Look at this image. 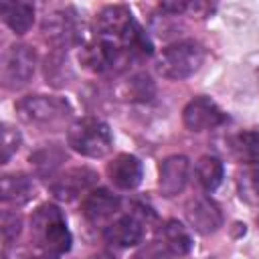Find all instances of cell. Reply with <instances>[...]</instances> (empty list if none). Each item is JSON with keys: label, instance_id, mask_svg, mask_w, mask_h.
Returning a JSON list of instances; mask_svg holds the SVG:
<instances>
[{"label": "cell", "instance_id": "1", "mask_svg": "<svg viewBox=\"0 0 259 259\" xmlns=\"http://www.w3.org/2000/svg\"><path fill=\"white\" fill-rule=\"evenodd\" d=\"M30 231L36 247L42 253L59 257L71 249V233L57 204H40L30 219Z\"/></svg>", "mask_w": 259, "mask_h": 259}, {"label": "cell", "instance_id": "2", "mask_svg": "<svg viewBox=\"0 0 259 259\" xmlns=\"http://www.w3.org/2000/svg\"><path fill=\"white\" fill-rule=\"evenodd\" d=\"M204 63V49L192 38L176 40L168 45L158 59V73L172 81H182L192 77Z\"/></svg>", "mask_w": 259, "mask_h": 259}, {"label": "cell", "instance_id": "3", "mask_svg": "<svg viewBox=\"0 0 259 259\" xmlns=\"http://www.w3.org/2000/svg\"><path fill=\"white\" fill-rule=\"evenodd\" d=\"M67 144L81 156L103 158L111 152L113 138L109 125L99 117H81L67 130Z\"/></svg>", "mask_w": 259, "mask_h": 259}, {"label": "cell", "instance_id": "4", "mask_svg": "<svg viewBox=\"0 0 259 259\" xmlns=\"http://www.w3.org/2000/svg\"><path fill=\"white\" fill-rule=\"evenodd\" d=\"M16 113L26 123L55 125L69 117L71 105L63 97L55 95H28L16 103Z\"/></svg>", "mask_w": 259, "mask_h": 259}, {"label": "cell", "instance_id": "5", "mask_svg": "<svg viewBox=\"0 0 259 259\" xmlns=\"http://www.w3.org/2000/svg\"><path fill=\"white\" fill-rule=\"evenodd\" d=\"M36 69V51L28 45H12L2 61V81L8 89H18L30 81Z\"/></svg>", "mask_w": 259, "mask_h": 259}, {"label": "cell", "instance_id": "6", "mask_svg": "<svg viewBox=\"0 0 259 259\" xmlns=\"http://www.w3.org/2000/svg\"><path fill=\"white\" fill-rule=\"evenodd\" d=\"M42 32L47 34V38L53 45H57V47H71V45H77L81 40L83 24H81L79 14L75 12V8L67 6V8L53 10L51 14L45 16Z\"/></svg>", "mask_w": 259, "mask_h": 259}, {"label": "cell", "instance_id": "7", "mask_svg": "<svg viewBox=\"0 0 259 259\" xmlns=\"http://www.w3.org/2000/svg\"><path fill=\"white\" fill-rule=\"evenodd\" d=\"M227 113L206 95H198L186 103L182 109V121L190 132H206L223 125L227 121Z\"/></svg>", "mask_w": 259, "mask_h": 259}, {"label": "cell", "instance_id": "8", "mask_svg": "<svg viewBox=\"0 0 259 259\" xmlns=\"http://www.w3.org/2000/svg\"><path fill=\"white\" fill-rule=\"evenodd\" d=\"M95 184H97V172L95 170H91L87 166L69 168L51 182V192L57 200L71 202V200L79 198L81 194L91 192Z\"/></svg>", "mask_w": 259, "mask_h": 259}, {"label": "cell", "instance_id": "9", "mask_svg": "<svg viewBox=\"0 0 259 259\" xmlns=\"http://www.w3.org/2000/svg\"><path fill=\"white\" fill-rule=\"evenodd\" d=\"M188 172H190V162L186 156L174 154L168 156L160 162V170H158V186L160 192L166 198H172L176 194H180L188 182Z\"/></svg>", "mask_w": 259, "mask_h": 259}, {"label": "cell", "instance_id": "10", "mask_svg": "<svg viewBox=\"0 0 259 259\" xmlns=\"http://www.w3.org/2000/svg\"><path fill=\"white\" fill-rule=\"evenodd\" d=\"M186 219L190 223V227L200 233V235H210L217 233L223 227V212L217 206V202H212L206 196H198L188 200L186 204Z\"/></svg>", "mask_w": 259, "mask_h": 259}, {"label": "cell", "instance_id": "11", "mask_svg": "<svg viewBox=\"0 0 259 259\" xmlns=\"http://www.w3.org/2000/svg\"><path fill=\"white\" fill-rule=\"evenodd\" d=\"M107 176L111 184L117 186L119 190H134L142 182L144 166L132 154H117L107 164Z\"/></svg>", "mask_w": 259, "mask_h": 259}, {"label": "cell", "instance_id": "12", "mask_svg": "<svg viewBox=\"0 0 259 259\" xmlns=\"http://www.w3.org/2000/svg\"><path fill=\"white\" fill-rule=\"evenodd\" d=\"M142 237H144V227L134 214H125V217L115 219L103 231L105 243H109L111 247H117V249L134 247L142 241Z\"/></svg>", "mask_w": 259, "mask_h": 259}, {"label": "cell", "instance_id": "13", "mask_svg": "<svg viewBox=\"0 0 259 259\" xmlns=\"http://www.w3.org/2000/svg\"><path fill=\"white\" fill-rule=\"evenodd\" d=\"M119 210V196L107 188H93L81 202V212L89 223H101Z\"/></svg>", "mask_w": 259, "mask_h": 259}, {"label": "cell", "instance_id": "14", "mask_svg": "<svg viewBox=\"0 0 259 259\" xmlns=\"http://www.w3.org/2000/svg\"><path fill=\"white\" fill-rule=\"evenodd\" d=\"M67 154L59 144H45L30 154V166L42 178H53L57 168L65 162Z\"/></svg>", "mask_w": 259, "mask_h": 259}, {"label": "cell", "instance_id": "15", "mask_svg": "<svg viewBox=\"0 0 259 259\" xmlns=\"http://www.w3.org/2000/svg\"><path fill=\"white\" fill-rule=\"evenodd\" d=\"M0 12L4 16V22L10 26V30H14L16 34H24L28 32V28L34 22V6L30 2L24 0H16V2H2L0 4Z\"/></svg>", "mask_w": 259, "mask_h": 259}, {"label": "cell", "instance_id": "16", "mask_svg": "<svg viewBox=\"0 0 259 259\" xmlns=\"http://www.w3.org/2000/svg\"><path fill=\"white\" fill-rule=\"evenodd\" d=\"M160 241L166 245V249L172 255H186L192 249V237L190 231L176 219H170L160 229Z\"/></svg>", "mask_w": 259, "mask_h": 259}, {"label": "cell", "instance_id": "17", "mask_svg": "<svg viewBox=\"0 0 259 259\" xmlns=\"http://www.w3.org/2000/svg\"><path fill=\"white\" fill-rule=\"evenodd\" d=\"M32 192H34V186L28 176H24V174H4L2 176L0 194H2L4 202L22 204V202L30 200Z\"/></svg>", "mask_w": 259, "mask_h": 259}, {"label": "cell", "instance_id": "18", "mask_svg": "<svg viewBox=\"0 0 259 259\" xmlns=\"http://www.w3.org/2000/svg\"><path fill=\"white\" fill-rule=\"evenodd\" d=\"M223 172H225L223 162L217 156H202L194 166L196 180L206 192H212L214 188H219V184L223 182Z\"/></svg>", "mask_w": 259, "mask_h": 259}, {"label": "cell", "instance_id": "19", "mask_svg": "<svg viewBox=\"0 0 259 259\" xmlns=\"http://www.w3.org/2000/svg\"><path fill=\"white\" fill-rule=\"evenodd\" d=\"M231 150L239 160L259 164V130H245L237 134L231 140Z\"/></svg>", "mask_w": 259, "mask_h": 259}, {"label": "cell", "instance_id": "20", "mask_svg": "<svg viewBox=\"0 0 259 259\" xmlns=\"http://www.w3.org/2000/svg\"><path fill=\"white\" fill-rule=\"evenodd\" d=\"M154 83L148 75L138 73L132 75L123 85H121V97L127 101H150L154 97Z\"/></svg>", "mask_w": 259, "mask_h": 259}, {"label": "cell", "instance_id": "21", "mask_svg": "<svg viewBox=\"0 0 259 259\" xmlns=\"http://www.w3.org/2000/svg\"><path fill=\"white\" fill-rule=\"evenodd\" d=\"M45 77H47V83H51L55 87L69 83L71 67H69L67 59L63 55H59V53H53L51 57H47V61H45Z\"/></svg>", "mask_w": 259, "mask_h": 259}, {"label": "cell", "instance_id": "22", "mask_svg": "<svg viewBox=\"0 0 259 259\" xmlns=\"http://www.w3.org/2000/svg\"><path fill=\"white\" fill-rule=\"evenodd\" d=\"M18 148H20V132L10 123H2V162L6 164Z\"/></svg>", "mask_w": 259, "mask_h": 259}, {"label": "cell", "instance_id": "23", "mask_svg": "<svg viewBox=\"0 0 259 259\" xmlns=\"http://www.w3.org/2000/svg\"><path fill=\"white\" fill-rule=\"evenodd\" d=\"M170 257L172 253L166 249L162 241H150L132 255V259H170Z\"/></svg>", "mask_w": 259, "mask_h": 259}, {"label": "cell", "instance_id": "24", "mask_svg": "<svg viewBox=\"0 0 259 259\" xmlns=\"http://www.w3.org/2000/svg\"><path fill=\"white\" fill-rule=\"evenodd\" d=\"M20 217H16L14 212H4L2 214V237H4V243L10 245L18 235H20Z\"/></svg>", "mask_w": 259, "mask_h": 259}, {"label": "cell", "instance_id": "25", "mask_svg": "<svg viewBox=\"0 0 259 259\" xmlns=\"http://www.w3.org/2000/svg\"><path fill=\"white\" fill-rule=\"evenodd\" d=\"M241 196H245L253 202H259V168H253L243 176V194Z\"/></svg>", "mask_w": 259, "mask_h": 259}, {"label": "cell", "instance_id": "26", "mask_svg": "<svg viewBox=\"0 0 259 259\" xmlns=\"http://www.w3.org/2000/svg\"><path fill=\"white\" fill-rule=\"evenodd\" d=\"M160 8L166 10V12H172V14H180L186 8H190V4H186V2H162Z\"/></svg>", "mask_w": 259, "mask_h": 259}, {"label": "cell", "instance_id": "27", "mask_svg": "<svg viewBox=\"0 0 259 259\" xmlns=\"http://www.w3.org/2000/svg\"><path fill=\"white\" fill-rule=\"evenodd\" d=\"M89 259H115V255H113V253H109V251H101V253L91 255Z\"/></svg>", "mask_w": 259, "mask_h": 259}, {"label": "cell", "instance_id": "28", "mask_svg": "<svg viewBox=\"0 0 259 259\" xmlns=\"http://www.w3.org/2000/svg\"><path fill=\"white\" fill-rule=\"evenodd\" d=\"M24 259H55V257L49 255V253H40V255H28V257H24Z\"/></svg>", "mask_w": 259, "mask_h": 259}, {"label": "cell", "instance_id": "29", "mask_svg": "<svg viewBox=\"0 0 259 259\" xmlns=\"http://www.w3.org/2000/svg\"><path fill=\"white\" fill-rule=\"evenodd\" d=\"M257 225H259V214H257Z\"/></svg>", "mask_w": 259, "mask_h": 259}]
</instances>
